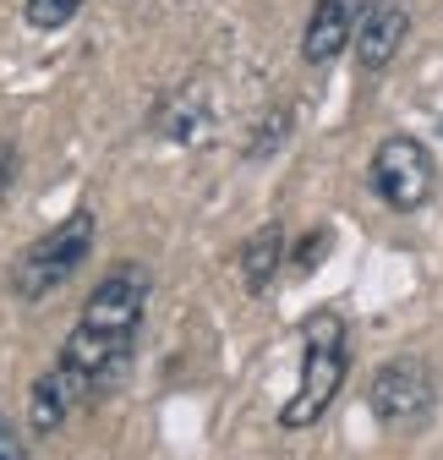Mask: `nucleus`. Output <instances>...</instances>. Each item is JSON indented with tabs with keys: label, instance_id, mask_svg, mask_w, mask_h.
Segmentation results:
<instances>
[{
	"label": "nucleus",
	"instance_id": "f257e3e1",
	"mask_svg": "<svg viewBox=\"0 0 443 460\" xmlns=\"http://www.w3.org/2000/svg\"><path fill=\"white\" fill-rule=\"evenodd\" d=\"M148 296H153V274L137 258H121L116 269H104V279L88 291L61 357H55L28 394V428L39 438L61 433L88 400H99V389H109L121 378V367L132 362L137 329L148 318Z\"/></svg>",
	"mask_w": 443,
	"mask_h": 460
},
{
	"label": "nucleus",
	"instance_id": "f03ea898",
	"mask_svg": "<svg viewBox=\"0 0 443 460\" xmlns=\"http://www.w3.org/2000/svg\"><path fill=\"white\" fill-rule=\"evenodd\" d=\"M345 373H351L345 318L334 307L307 313L301 318V384H296V394L280 406V428L285 433H301V428L323 422V411L334 406V394L345 389Z\"/></svg>",
	"mask_w": 443,
	"mask_h": 460
},
{
	"label": "nucleus",
	"instance_id": "7ed1b4c3",
	"mask_svg": "<svg viewBox=\"0 0 443 460\" xmlns=\"http://www.w3.org/2000/svg\"><path fill=\"white\" fill-rule=\"evenodd\" d=\"M93 252V208H72L61 225H49L39 242H28L12 263V291L17 302H44L88 263Z\"/></svg>",
	"mask_w": 443,
	"mask_h": 460
},
{
	"label": "nucleus",
	"instance_id": "20e7f679",
	"mask_svg": "<svg viewBox=\"0 0 443 460\" xmlns=\"http://www.w3.org/2000/svg\"><path fill=\"white\" fill-rule=\"evenodd\" d=\"M367 411L378 417L383 433H421L438 411V373L427 357H395V362H383L367 384Z\"/></svg>",
	"mask_w": 443,
	"mask_h": 460
},
{
	"label": "nucleus",
	"instance_id": "39448f33",
	"mask_svg": "<svg viewBox=\"0 0 443 460\" xmlns=\"http://www.w3.org/2000/svg\"><path fill=\"white\" fill-rule=\"evenodd\" d=\"M367 181H372V192L383 198V208L416 214V208L432 198V187H438V164H432V154H427L421 137L395 132V137H383V143L372 148Z\"/></svg>",
	"mask_w": 443,
	"mask_h": 460
},
{
	"label": "nucleus",
	"instance_id": "423d86ee",
	"mask_svg": "<svg viewBox=\"0 0 443 460\" xmlns=\"http://www.w3.org/2000/svg\"><path fill=\"white\" fill-rule=\"evenodd\" d=\"M411 33V12L400 6V0H367V12H361V28H356V66L361 77H378V72H389V61L400 55Z\"/></svg>",
	"mask_w": 443,
	"mask_h": 460
},
{
	"label": "nucleus",
	"instance_id": "0eeeda50",
	"mask_svg": "<svg viewBox=\"0 0 443 460\" xmlns=\"http://www.w3.org/2000/svg\"><path fill=\"white\" fill-rule=\"evenodd\" d=\"M361 12L367 0H317L312 17H307V33H301V55L307 66H328L356 44V28H361Z\"/></svg>",
	"mask_w": 443,
	"mask_h": 460
},
{
	"label": "nucleus",
	"instance_id": "6e6552de",
	"mask_svg": "<svg viewBox=\"0 0 443 460\" xmlns=\"http://www.w3.org/2000/svg\"><path fill=\"white\" fill-rule=\"evenodd\" d=\"M280 263H285V225H263L241 242L236 252V269H241V285L247 296H263L274 279H280Z\"/></svg>",
	"mask_w": 443,
	"mask_h": 460
},
{
	"label": "nucleus",
	"instance_id": "1a4fd4ad",
	"mask_svg": "<svg viewBox=\"0 0 443 460\" xmlns=\"http://www.w3.org/2000/svg\"><path fill=\"white\" fill-rule=\"evenodd\" d=\"M203 121H208V115H203V104H192L187 88L170 93V99H159V110H153V132H159V137H170V143H192Z\"/></svg>",
	"mask_w": 443,
	"mask_h": 460
},
{
	"label": "nucleus",
	"instance_id": "9d476101",
	"mask_svg": "<svg viewBox=\"0 0 443 460\" xmlns=\"http://www.w3.org/2000/svg\"><path fill=\"white\" fill-rule=\"evenodd\" d=\"M83 6H88V0H22V17H28V28H39V33H61V28L77 22Z\"/></svg>",
	"mask_w": 443,
	"mask_h": 460
},
{
	"label": "nucleus",
	"instance_id": "9b49d317",
	"mask_svg": "<svg viewBox=\"0 0 443 460\" xmlns=\"http://www.w3.org/2000/svg\"><path fill=\"white\" fill-rule=\"evenodd\" d=\"M285 137H291V110L280 104L257 121V137H247V159H268L274 148H285Z\"/></svg>",
	"mask_w": 443,
	"mask_h": 460
},
{
	"label": "nucleus",
	"instance_id": "f8f14e48",
	"mask_svg": "<svg viewBox=\"0 0 443 460\" xmlns=\"http://www.w3.org/2000/svg\"><path fill=\"white\" fill-rule=\"evenodd\" d=\"M328 247H334V236H328V230H312V236H301V247L291 252L296 274H312V269H317V258H328Z\"/></svg>",
	"mask_w": 443,
	"mask_h": 460
},
{
	"label": "nucleus",
	"instance_id": "ddd939ff",
	"mask_svg": "<svg viewBox=\"0 0 443 460\" xmlns=\"http://www.w3.org/2000/svg\"><path fill=\"white\" fill-rule=\"evenodd\" d=\"M17 170H22V154H17V143H0V203L12 198V181H17Z\"/></svg>",
	"mask_w": 443,
	"mask_h": 460
},
{
	"label": "nucleus",
	"instance_id": "4468645a",
	"mask_svg": "<svg viewBox=\"0 0 443 460\" xmlns=\"http://www.w3.org/2000/svg\"><path fill=\"white\" fill-rule=\"evenodd\" d=\"M0 460H28V444H22V433L0 417Z\"/></svg>",
	"mask_w": 443,
	"mask_h": 460
}]
</instances>
